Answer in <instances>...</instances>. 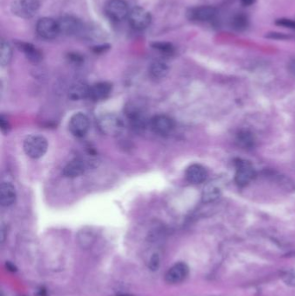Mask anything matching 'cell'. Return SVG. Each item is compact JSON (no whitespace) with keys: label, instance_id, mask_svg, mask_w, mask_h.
Wrapping results in <instances>:
<instances>
[{"label":"cell","instance_id":"6da1fadb","mask_svg":"<svg viewBox=\"0 0 295 296\" xmlns=\"http://www.w3.org/2000/svg\"><path fill=\"white\" fill-rule=\"evenodd\" d=\"M124 113L131 126L137 131L144 130L150 126L146 107L140 101H129L124 107Z\"/></svg>","mask_w":295,"mask_h":296},{"label":"cell","instance_id":"7a4b0ae2","mask_svg":"<svg viewBox=\"0 0 295 296\" xmlns=\"http://www.w3.org/2000/svg\"><path fill=\"white\" fill-rule=\"evenodd\" d=\"M48 141L44 136L31 135L24 140L23 148L28 157L38 159L45 156L48 150Z\"/></svg>","mask_w":295,"mask_h":296},{"label":"cell","instance_id":"3957f363","mask_svg":"<svg viewBox=\"0 0 295 296\" xmlns=\"http://www.w3.org/2000/svg\"><path fill=\"white\" fill-rule=\"evenodd\" d=\"M97 123L102 134L112 137L119 136L124 130L123 121L116 114H104L99 118Z\"/></svg>","mask_w":295,"mask_h":296},{"label":"cell","instance_id":"277c9868","mask_svg":"<svg viewBox=\"0 0 295 296\" xmlns=\"http://www.w3.org/2000/svg\"><path fill=\"white\" fill-rule=\"evenodd\" d=\"M236 165V176L235 181L237 185L240 187L247 186L254 179L255 176L254 167L250 162L237 158L235 160Z\"/></svg>","mask_w":295,"mask_h":296},{"label":"cell","instance_id":"5b68a950","mask_svg":"<svg viewBox=\"0 0 295 296\" xmlns=\"http://www.w3.org/2000/svg\"><path fill=\"white\" fill-rule=\"evenodd\" d=\"M40 3L38 0H14L11 10L14 15L22 18L34 17L39 10Z\"/></svg>","mask_w":295,"mask_h":296},{"label":"cell","instance_id":"8992f818","mask_svg":"<svg viewBox=\"0 0 295 296\" xmlns=\"http://www.w3.org/2000/svg\"><path fill=\"white\" fill-rule=\"evenodd\" d=\"M129 7L125 0H108L105 5V12L110 19L121 21L128 17Z\"/></svg>","mask_w":295,"mask_h":296},{"label":"cell","instance_id":"52a82bcc","mask_svg":"<svg viewBox=\"0 0 295 296\" xmlns=\"http://www.w3.org/2000/svg\"><path fill=\"white\" fill-rule=\"evenodd\" d=\"M128 21L131 26L138 30L142 31L145 30L151 24V17L148 10H145L142 7H134L128 14Z\"/></svg>","mask_w":295,"mask_h":296},{"label":"cell","instance_id":"ba28073f","mask_svg":"<svg viewBox=\"0 0 295 296\" xmlns=\"http://www.w3.org/2000/svg\"><path fill=\"white\" fill-rule=\"evenodd\" d=\"M90 128V119L83 113H76L69 120V131L77 138L84 137L88 134Z\"/></svg>","mask_w":295,"mask_h":296},{"label":"cell","instance_id":"9c48e42d","mask_svg":"<svg viewBox=\"0 0 295 296\" xmlns=\"http://www.w3.org/2000/svg\"><path fill=\"white\" fill-rule=\"evenodd\" d=\"M150 127L155 134L166 136L174 128V121L165 114H157L150 120Z\"/></svg>","mask_w":295,"mask_h":296},{"label":"cell","instance_id":"30bf717a","mask_svg":"<svg viewBox=\"0 0 295 296\" xmlns=\"http://www.w3.org/2000/svg\"><path fill=\"white\" fill-rule=\"evenodd\" d=\"M37 31L40 37L47 40H51L59 35L57 21L50 17H44L38 21L37 24Z\"/></svg>","mask_w":295,"mask_h":296},{"label":"cell","instance_id":"8fae6325","mask_svg":"<svg viewBox=\"0 0 295 296\" xmlns=\"http://www.w3.org/2000/svg\"><path fill=\"white\" fill-rule=\"evenodd\" d=\"M59 34L72 36L78 34L83 30V25L77 18L70 16L61 17L57 20Z\"/></svg>","mask_w":295,"mask_h":296},{"label":"cell","instance_id":"7c38bea8","mask_svg":"<svg viewBox=\"0 0 295 296\" xmlns=\"http://www.w3.org/2000/svg\"><path fill=\"white\" fill-rule=\"evenodd\" d=\"M189 275V267L185 262H178L165 274V281L170 284L182 283Z\"/></svg>","mask_w":295,"mask_h":296},{"label":"cell","instance_id":"4fadbf2b","mask_svg":"<svg viewBox=\"0 0 295 296\" xmlns=\"http://www.w3.org/2000/svg\"><path fill=\"white\" fill-rule=\"evenodd\" d=\"M217 14V10L215 7L199 6L193 8L188 11V17L189 19L193 21H198V22H208L213 20L216 17Z\"/></svg>","mask_w":295,"mask_h":296},{"label":"cell","instance_id":"5bb4252c","mask_svg":"<svg viewBox=\"0 0 295 296\" xmlns=\"http://www.w3.org/2000/svg\"><path fill=\"white\" fill-rule=\"evenodd\" d=\"M113 85L107 82H99L90 87L89 98L93 101H101L110 97Z\"/></svg>","mask_w":295,"mask_h":296},{"label":"cell","instance_id":"9a60e30c","mask_svg":"<svg viewBox=\"0 0 295 296\" xmlns=\"http://www.w3.org/2000/svg\"><path fill=\"white\" fill-rule=\"evenodd\" d=\"M186 179L192 184L199 185L205 181L208 177V172L205 167L199 164H193L186 169Z\"/></svg>","mask_w":295,"mask_h":296},{"label":"cell","instance_id":"2e32d148","mask_svg":"<svg viewBox=\"0 0 295 296\" xmlns=\"http://www.w3.org/2000/svg\"><path fill=\"white\" fill-rule=\"evenodd\" d=\"M17 200V192L13 185L3 182L0 186V203L3 207H9Z\"/></svg>","mask_w":295,"mask_h":296},{"label":"cell","instance_id":"e0dca14e","mask_svg":"<svg viewBox=\"0 0 295 296\" xmlns=\"http://www.w3.org/2000/svg\"><path fill=\"white\" fill-rule=\"evenodd\" d=\"M86 170V163L81 158H74L65 165L63 168V175L67 178L74 179L83 175Z\"/></svg>","mask_w":295,"mask_h":296},{"label":"cell","instance_id":"ac0fdd59","mask_svg":"<svg viewBox=\"0 0 295 296\" xmlns=\"http://www.w3.org/2000/svg\"><path fill=\"white\" fill-rule=\"evenodd\" d=\"M16 45L17 48L24 53L29 61L33 63L41 62L43 55L41 51L37 47H35L34 45L24 42H17Z\"/></svg>","mask_w":295,"mask_h":296},{"label":"cell","instance_id":"d6986e66","mask_svg":"<svg viewBox=\"0 0 295 296\" xmlns=\"http://www.w3.org/2000/svg\"><path fill=\"white\" fill-rule=\"evenodd\" d=\"M89 93L90 86H88L86 83L77 82L69 88V97L72 100H83L89 98Z\"/></svg>","mask_w":295,"mask_h":296},{"label":"cell","instance_id":"ffe728a7","mask_svg":"<svg viewBox=\"0 0 295 296\" xmlns=\"http://www.w3.org/2000/svg\"><path fill=\"white\" fill-rule=\"evenodd\" d=\"M169 72V66L160 60H156L152 62L149 68V74L151 78L160 80L167 76Z\"/></svg>","mask_w":295,"mask_h":296},{"label":"cell","instance_id":"44dd1931","mask_svg":"<svg viewBox=\"0 0 295 296\" xmlns=\"http://www.w3.org/2000/svg\"><path fill=\"white\" fill-rule=\"evenodd\" d=\"M220 195H221V191L219 187L215 186V184L210 183L205 186V188L202 192V201L204 203H212L219 198Z\"/></svg>","mask_w":295,"mask_h":296},{"label":"cell","instance_id":"7402d4cb","mask_svg":"<svg viewBox=\"0 0 295 296\" xmlns=\"http://www.w3.org/2000/svg\"><path fill=\"white\" fill-rule=\"evenodd\" d=\"M12 58V48L7 41L2 40L0 44V64L6 66Z\"/></svg>","mask_w":295,"mask_h":296},{"label":"cell","instance_id":"603a6c76","mask_svg":"<svg viewBox=\"0 0 295 296\" xmlns=\"http://www.w3.org/2000/svg\"><path fill=\"white\" fill-rule=\"evenodd\" d=\"M237 142L238 145L245 149H250L254 145V139L250 132L240 131L237 135Z\"/></svg>","mask_w":295,"mask_h":296},{"label":"cell","instance_id":"cb8c5ba5","mask_svg":"<svg viewBox=\"0 0 295 296\" xmlns=\"http://www.w3.org/2000/svg\"><path fill=\"white\" fill-rule=\"evenodd\" d=\"M248 18L246 15L240 13L234 16L232 20H231V26L235 31H244L248 27Z\"/></svg>","mask_w":295,"mask_h":296},{"label":"cell","instance_id":"d4e9b609","mask_svg":"<svg viewBox=\"0 0 295 296\" xmlns=\"http://www.w3.org/2000/svg\"><path fill=\"white\" fill-rule=\"evenodd\" d=\"M151 47L165 55H173L175 52L174 46L166 42H155L151 44Z\"/></svg>","mask_w":295,"mask_h":296},{"label":"cell","instance_id":"484cf974","mask_svg":"<svg viewBox=\"0 0 295 296\" xmlns=\"http://www.w3.org/2000/svg\"><path fill=\"white\" fill-rule=\"evenodd\" d=\"M283 282L290 287H295V270L291 269L284 273L282 276Z\"/></svg>","mask_w":295,"mask_h":296},{"label":"cell","instance_id":"4316f807","mask_svg":"<svg viewBox=\"0 0 295 296\" xmlns=\"http://www.w3.org/2000/svg\"><path fill=\"white\" fill-rule=\"evenodd\" d=\"M275 24L278 26H282V27L295 30V20H292L289 18H279L275 21Z\"/></svg>","mask_w":295,"mask_h":296},{"label":"cell","instance_id":"83f0119b","mask_svg":"<svg viewBox=\"0 0 295 296\" xmlns=\"http://www.w3.org/2000/svg\"><path fill=\"white\" fill-rule=\"evenodd\" d=\"M0 128L3 134H8L10 129V122L3 114L0 116Z\"/></svg>","mask_w":295,"mask_h":296},{"label":"cell","instance_id":"f1b7e54d","mask_svg":"<svg viewBox=\"0 0 295 296\" xmlns=\"http://www.w3.org/2000/svg\"><path fill=\"white\" fill-rule=\"evenodd\" d=\"M266 38L275 39V40H288V39H290L291 37L289 35L280 33V32H270L266 35Z\"/></svg>","mask_w":295,"mask_h":296},{"label":"cell","instance_id":"f546056e","mask_svg":"<svg viewBox=\"0 0 295 296\" xmlns=\"http://www.w3.org/2000/svg\"><path fill=\"white\" fill-rule=\"evenodd\" d=\"M160 264V259H159V255L158 254H153L150 259V262H149V269L151 270H157L158 267Z\"/></svg>","mask_w":295,"mask_h":296},{"label":"cell","instance_id":"4dcf8cb0","mask_svg":"<svg viewBox=\"0 0 295 296\" xmlns=\"http://www.w3.org/2000/svg\"><path fill=\"white\" fill-rule=\"evenodd\" d=\"M68 58L69 61H71L74 63H81L83 61V56L79 54H76V53H70L68 55Z\"/></svg>","mask_w":295,"mask_h":296},{"label":"cell","instance_id":"1f68e13d","mask_svg":"<svg viewBox=\"0 0 295 296\" xmlns=\"http://www.w3.org/2000/svg\"><path fill=\"white\" fill-rule=\"evenodd\" d=\"M108 49H109V45H99V46H97V47L94 48V51L96 53H102V52L107 50Z\"/></svg>","mask_w":295,"mask_h":296},{"label":"cell","instance_id":"d6a6232c","mask_svg":"<svg viewBox=\"0 0 295 296\" xmlns=\"http://www.w3.org/2000/svg\"><path fill=\"white\" fill-rule=\"evenodd\" d=\"M288 69H289V72L291 73L293 76H295V57L289 61Z\"/></svg>","mask_w":295,"mask_h":296},{"label":"cell","instance_id":"836d02e7","mask_svg":"<svg viewBox=\"0 0 295 296\" xmlns=\"http://www.w3.org/2000/svg\"><path fill=\"white\" fill-rule=\"evenodd\" d=\"M254 2L255 0H241V3H243L244 6H250Z\"/></svg>","mask_w":295,"mask_h":296}]
</instances>
